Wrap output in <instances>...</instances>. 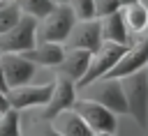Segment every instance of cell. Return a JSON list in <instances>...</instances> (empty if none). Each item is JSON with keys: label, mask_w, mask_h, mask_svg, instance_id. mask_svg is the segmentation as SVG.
I'll list each match as a JSON object with an SVG mask.
<instances>
[{"label": "cell", "mask_w": 148, "mask_h": 136, "mask_svg": "<svg viewBox=\"0 0 148 136\" xmlns=\"http://www.w3.org/2000/svg\"><path fill=\"white\" fill-rule=\"evenodd\" d=\"M125 101H127V115L134 118V122L146 129L148 127V67L120 78Z\"/></svg>", "instance_id": "6da1fadb"}, {"label": "cell", "mask_w": 148, "mask_h": 136, "mask_svg": "<svg viewBox=\"0 0 148 136\" xmlns=\"http://www.w3.org/2000/svg\"><path fill=\"white\" fill-rule=\"evenodd\" d=\"M81 92H83L86 99L102 104L113 115H118V118L127 115V101H125L120 78H97V81L88 83L86 88H81Z\"/></svg>", "instance_id": "7a4b0ae2"}, {"label": "cell", "mask_w": 148, "mask_h": 136, "mask_svg": "<svg viewBox=\"0 0 148 136\" xmlns=\"http://www.w3.org/2000/svg\"><path fill=\"white\" fill-rule=\"evenodd\" d=\"M76 23V16L67 5H56L44 18L37 23V41H51V44H65L72 25Z\"/></svg>", "instance_id": "3957f363"}, {"label": "cell", "mask_w": 148, "mask_h": 136, "mask_svg": "<svg viewBox=\"0 0 148 136\" xmlns=\"http://www.w3.org/2000/svg\"><path fill=\"white\" fill-rule=\"evenodd\" d=\"M37 18L21 14L18 23L0 35V53H25L37 44Z\"/></svg>", "instance_id": "277c9868"}, {"label": "cell", "mask_w": 148, "mask_h": 136, "mask_svg": "<svg viewBox=\"0 0 148 136\" xmlns=\"http://www.w3.org/2000/svg\"><path fill=\"white\" fill-rule=\"evenodd\" d=\"M53 81H44V83H28V85H18L7 90V104L16 111H25V108H44L51 99L53 92Z\"/></svg>", "instance_id": "5b68a950"}, {"label": "cell", "mask_w": 148, "mask_h": 136, "mask_svg": "<svg viewBox=\"0 0 148 136\" xmlns=\"http://www.w3.org/2000/svg\"><path fill=\"white\" fill-rule=\"evenodd\" d=\"M127 46H130V44H127ZM127 46H125V44H113V41H102L99 48H97V51L92 53V58H90V67H88L86 76L76 83V90L86 88L88 83H92V81H97V78H104V76L111 71V67L118 62V58L125 53Z\"/></svg>", "instance_id": "8992f818"}, {"label": "cell", "mask_w": 148, "mask_h": 136, "mask_svg": "<svg viewBox=\"0 0 148 136\" xmlns=\"http://www.w3.org/2000/svg\"><path fill=\"white\" fill-rule=\"evenodd\" d=\"M72 108L83 118V122L92 131H116V127H118V115H113L109 108H104L97 101H90V99L81 97V99L74 101Z\"/></svg>", "instance_id": "52a82bcc"}, {"label": "cell", "mask_w": 148, "mask_h": 136, "mask_svg": "<svg viewBox=\"0 0 148 136\" xmlns=\"http://www.w3.org/2000/svg\"><path fill=\"white\" fill-rule=\"evenodd\" d=\"M143 67H148V37L130 44L104 78H125V76L134 74V71H139Z\"/></svg>", "instance_id": "ba28073f"}, {"label": "cell", "mask_w": 148, "mask_h": 136, "mask_svg": "<svg viewBox=\"0 0 148 136\" xmlns=\"http://www.w3.org/2000/svg\"><path fill=\"white\" fill-rule=\"evenodd\" d=\"M2 74H5L7 88L12 90V88H18V85L32 83L37 67L23 53H2Z\"/></svg>", "instance_id": "9c48e42d"}, {"label": "cell", "mask_w": 148, "mask_h": 136, "mask_svg": "<svg viewBox=\"0 0 148 136\" xmlns=\"http://www.w3.org/2000/svg\"><path fill=\"white\" fill-rule=\"evenodd\" d=\"M102 44V30H99V21L97 18H88V21H76L65 39V48H83L95 53Z\"/></svg>", "instance_id": "30bf717a"}, {"label": "cell", "mask_w": 148, "mask_h": 136, "mask_svg": "<svg viewBox=\"0 0 148 136\" xmlns=\"http://www.w3.org/2000/svg\"><path fill=\"white\" fill-rule=\"evenodd\" d=\"M74 101H76V85H74V81L62 78V76H56L51 99H49V104L42 108V115H39V118H42V120H51V118L58 115L60 111L72 108Z\"/></svg>", "instance_id": "8fae6325"}, {"label": "cell", "mask_w": 148, "mask_h": 136, "mask_svg": "<svg viewBox=\"0 0 148 136\" xmlns=\"http://www.w3.org/2000/svg\"><path fill=\"white\" fill-rule=\"evenodd\" d=\"M90 58H92L90 51H83V48H65L62 62L56 67V71H58V76L69 78V81H74V85H76V83L86 76V71H88Z\"/></svg>", "instance_id": "7c38bea8"}, {"label": "cell", "mask_w": 148, "mask_h": 136, "mask_svg": "<svg viewBox=\"0 0 148 136\" xmlns=\"http://www.w3.org/2000/svg\"><path fill=\"white\" fill-rule=\"evenodd\" d=\"M35 67H46V69H56L62 62L65 55V46L62 44H51V41H37L30 51L23 53Z\"/></svg>", "instance_id": "4fadbf2b"}, {"label": "cell", "mask_w": 148, "mask_h": 136, "mask_svg": "<svg viewBox=\"0 0 148 136\" xmlns=\"http://www.w3.org/2000/svg\"><path fill=\"white\" fill-rule=\"evenodd\" d=\"M49 122H51V127H53L60 136H92V134H95V131L83 122V118H81L74 108L60 111V113L53 115Z\"/></svg>", "instance_id": "5bb4252c"}, {"label": "cell", "mask_w": 148, "mask_h": 136, "mask_svg": "<svg viewBox=\"0 0 148 136\" xmlns=\"http://www.w3.org/2000/svg\"><path fill=\"white\" fill-rule=\"evenodd\" d=\"M99 21V30H102V41H113V44H132L130 41V32L125 28V21H123V12H113V14H106Z\"/></svg>", "instance_id": "9a60e30c"}, {"label": "cell", "mask_w": 148, "mask_h": 136, "mask_svg": "<svg viewBox=\"0 0 148 136\" xmlns=\"http://www.w3.org/2000/svg\"><path fill=\"white\" fill-rule=\"evenodd\" d=\"M120 12H123V21H125V28L130 35H143L148 30V7L143 2L123 7Z\"/></svg>", "instance_id": "2e32d148"}, {"label": "cell", "mask_w": 148, "mask_h": 136, "mask_svg": "<svg viewBox=\"0 0 148 136\" xmlns=\"http://www.w3.org/2000/svg\"><path fill=\"white\" fill-rule=\"evenodd\" d=\"M0 136H21V111L12 106L0 111Z\"/></svg>", "instance_id": "e0dca14e"}, {"label": "cell", "mask_w": 148, "mask_h": 136, "mask_svg": "<svg viewBox=\"0 0 148 136\" xmlns=\"http://www.w3.org/2000/svg\"><path fill=\"white\" fill-rule=\"evenodd\" d=\"M16 5H18V9H21V14H28V16H32V18H44L56 5L51 2V0H16Z\"/></svg>", "instance_id": "ac0fdd59"}, {"label": "cell", "mask_w": 148, "mask_h": 136, "mask_svg": "<svg viewBox=\"0 0 148 136\" xmlns=\"http://www.w3.org/2000/svg\"><path fill=\"white\" fill-rule=\"evenodd\" d=\"M18 18H21V9L16 2H7V5L0 2V35H5L9 28H14L18 23Z\"/></svg>", "instance_id": "d6986e66"}, {"label": "cell", "mask_w": 148, "mask_h": 136, "mask_svg": "<svg viewBox=\"0 0 148 136\" xmlns=\"http://www.w3.org/2000/svg\"><path fill=\"white\" fill-rule=\"evenodd\" d=\"M65 5L72 9V14L76 16V21L95 18V0H67Z\"/></svg>", "instance_id": "ffe728a7"}, {"label": "cell", "mask_w": 148, "mask_h": 136, "mask_svg": "<svg viewBox=\"0 0 148 136\" xmlns=\"http://www.w3.org/2000/svg\"><path fill=\"white\" fill-rule=\"evenodd\" d=\"M118 9H120L118 0H95V18H102V16L113 14Z\"/></svg>", "instance_id": "44dd1931"}, {"label": "cell", "mask_w": 148, "mask_h": 136, "mask_svg": "<svg viewBox=\"0 0 148 136\" xmlns=\"http://www.w3.org/2000/svg\"><path fill=\"white\" fill-rule=\"evenodd\" d=\"M30 136H60V134L51 127V122H49V120H42V118H39V120L32 124Z\"/></svg>", "instance_id": "7402d4cb"}, {"label": "cell", "mask_w": 148, "mask_h": 136, "mask_svg": "<svg viewBox=\"0 0 148 136\" xmlns=\"http://www.w3.org/2000/svg\"><path fill=\"white\" fill-rule=\"evenodd\" d=\"M0 90H2L5 95H7V90H9L7 83H5V74H2V53H0Z\"/></svg>", "instance_id": "603a6c76"}, {"label": "cell", "mask_w": 148, "mask_h": 136, "mask_svg": "<svg viewBox=\"0 0 148 136\" xmlns=\"http://www.w3.org/2000/svg\"><path fill=\"white\" fill-rule=\"evenodd\" d=\"M7 106H9V104H7V95H5L2 90H0V111H5Z\"/></svg>", "instance_id": "cb8c5ba5"}, {"label": "cell", "mask_w": 148, "mask_h": 136, "mask_svg": "<svg viewBox=\"0 0 148 136\" xmlns=\"http://www.w3.org/2000/svg\"><path fill=\"white\" fill-rule=\"evenodd\" d=\"M136 2H141V0H118L120 9H123V7H130V5H136Z\"/></svg>", "instance_id": "d4e9b609"}, {"label": "cell", "mask_w": 148, "mask_h": 136, "mask_svg": "<svg viewBox=\"0 0 148 136\" xmlns=\"http://www.w3.org/2000/svg\"><path fill=\"white\" fill-rule=\"evenodd\" d=\"M92 136H116V131H95Z\"/></svg>", "instance_id": "484cf974"}, {"label": "cell", "mask_w": 148, "mask_h": 136, "mask_svg": "<svg viewBox=\"0 0 148 136\" xmlns=\"http://www.w3.org/2000/svg\"><path fill=\"white\" fill-rule=\"evenodd\" d=\"M51 2H53V5H65L67 0H51Z\"/></svg>", "instance_id": "4316f807"}, {"label": "cell", "mask_w": 148, "mask_h": 136, "mask_svg": "<svg viewBox=\"0 0 148 136\" xmlns=\"http://www.w3.org/2000/svg\"><path fill=\"white\" fill-rule=\"evenodd\" d=\"M0 2H2V5H7V2H16V0H0Z\"/></svg>", "instance_id": "83f0119b"}, {"label": "cell", "mask_w": 148, "mask_h": 136, "mask_svg": "<svg viewBox=\"0 0 148 136\" xmlns=\"http://www.w3.org/2000/svg\"><path fill=\"white\" fill-rule=\"evenodd\" d=\"M141 2H143V5H146V7H148V0H141Z\"/></svg>", "instance_id": "f1b7e54d"}]
</instances>
